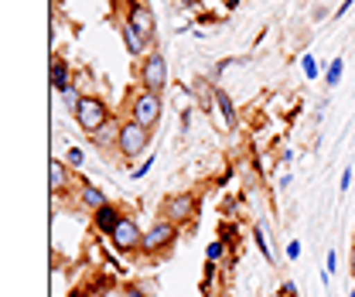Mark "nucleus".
<instances>
[{"label":"nucleus","instance_id":"1a4fd4ad","mask_svg":"<svg viewBox=\"0 0 355 297\" xmlns=\"http://www.w3.org/2000/svg\"><path fill=\"white\" fill-rule=\"evenodd\" d=\"M48 185H51V195H69L72 188H79L76 178H72V168L65 161H51L48 164Z\"/></svg>","mask_w":355,"mask_h":297},{"label":"nucleus","instance_id":"6e6552de","mask_svg":"<svg viewBox=\"0 0 355 297\" xmlns=\"http://www.w3.org/2000/svg\"><path fill=\"white\" fill-rule=\"evenodd\" d=\"M195 212H198V202H195V195H188V192H181V195H168V198H164V205H161V219L175 222L178 229H181V226H188V222H195Z\"/></svg>","mask_w":355,"mask_h":297},{"label":"nucleus","instance_id":"7ed1b4c3","mask_svg":"<svg viewBox=\"0 0 355 297\" xmlns=\"http://www.w3.org/2000/svg\"><path fill=\"white\" fill-rule=\"evenodd\" d=\"M150 137H154V133L147 127H140L137 120H130V117L123 120V127H120V144H116V154L123 158V164L133 161V158H140V154L150 147Z\"/></svg>","mask_w":355,"mask_h":297},{"label":"nucleus","instance_id":"393cba45","mask_svg":"<svg viewBox=\"0 0 355 297\" xmlns=\"http://www.w3.org/2000/svg\"><path fill=\"white\" fill-rule=\"evenodd\" d=\"M123 297H147V294H144V287H137V284H127V287H123Z\"/></svg>","mask_w":355,"mask_h":297},{"label":"nucleus","instance_id":"a211bd4d","mask_svg":"<svg viewBox=\"0 0 355 297\" xmlns=\"http://www.w3.org/2000/svg\"><path fill=\"white\" fill-rule=\"evenodd\" d=\"M62 103H65V110H69V113H76V110H79V103H83V92H79V85L65 89V92H62Z\"/></svg>","mask_w":355,"mask_h":297},{"label":"nucleus","instance_id":"7c9ffc66","mask_svg":"<svg viewBox=\"0 0 355 297\" xmlns=\"http://www.w3.org/2000/svg\"><path fill=\"white\" fill-rule=\"evenodd\" d=\"M178 3H181V7H198L202 0H178Z\"/></svg>","mask_w":355,"mask_h":297},{"label":"nucleus","instance_id":"20e7f679","mask_svg":"<svg viewBox=\"0 0 355 297\" xmlns=\"http://www.w3.org/2000/svg\"><path fill=\"white\" fill-rule=\"evenodd\" d=\"M76 117V124L83 127V133H96V130L103 127V124H110L113 120V113H110V106H106V99L103 96H83V103H79V110L72 113Z\"/></svg>","mask_w":355,"mask_h":297},{"label":"nucleus","instance_id":"f257e3e1","mask_svg":"<svg viewBox=\"0 0 355 297\" xmlns=\"http://www.w3.org/2000/svg\"><path fill=\"white\" fill-rule=\"evenodd\" d=\"M127 117L137 120L140 127L154 130L161 124V117H164V99H161V92H150V89H133L130 96H127Z\"/></svg>","mask_w":355,"mask_h":297},{"label":"nucleus","instance_id":"a878e982","mask_svg":"<svg viewBox=\"0 0 355 297\" xmlns=\"http://www.w3.org/2000/svg\"><path fill=\"white\" fill-rule=\"evenodd\" d=\"M324 266H328V270H324V280H331V270L338 266V256H335V253H328V263H324Z\"/></svg>","mask_w":355,"mask_h":297},{"label":"nucleus","instance_id":"0eeeda50","mask_svg":"<svg viewBox=\"0 0 355 297\" xmlns=\"http://www.w3.org/2000/svg\"><path fill=\"white\" fill-rule=\"evenodd\" d=\"M123 17L133 24V31L154 48V38H157V21H154L150 3H144V0H127V14H123Z\"/></svg>","mask_w":355,"mask_h":297},{"label":"nucleus","instance_id":"c756f323","mask_svg":"<svg viewBox=\"0 0 355 297\" xmlns=\"http://www.w3.org/2000/svg\"><path fill=\"white\" fill-rule=\"evenodd\" d=\"M349 270H352V277H355V243H352V250H349Z\"/></svg>","mask_w":355,"mask_h":297},{"label":"nucleus","instance_id":"423d86ee","mask_svg":"<svg viewBox=\"0 0 355 297\" xmlns=\"http://www.w3.org/2000/svg\"><path fill=\"white\" fill-rule=\"evenodd\" d=\"M110 243H113V250H116V253H123V256L144 253V229L133 222L130 215H123V219H120V226L110 232Z\"/></svg>","mask_w":355,"mask_h":297},{"label":"nucleus","instance_id":"6ab92c4d","mask_svg":"<svg viewBox=\"0 0 355 297\" xmlns=\"http://www.w3.org/2000/svg\"><path fill=\"white\" fill-rule=\"evenodd\" d=\"M225 250H229V246H225L222 239H216V243H209V253H205V260H212V263H219L222 256H225Z\"/></svg>","mask_w":355,"mask_h":297},{"label":"nucleus","instance_id":"ddd939ff","mask_svg":"<svg viewBox=\"0 0 355 297\" xmlns=\"http://www.w3.org/2000/svg\"><path fill=\"white\" fill-rule=\"evenodd\" d=\"M76 85V79H72V69H69V62L62 58V55H55L51 58V89L62 96L65 89H72Z\"/></svg>","mask_w":355,"mask_h":297},{"label":"nucleus","instance_id":"2eb2a0df","mask_svg":"<svg viewBox=\"0 0 355 297\" xmlns=\"http://www.w3.org/2000/svg\"><path fill=\"white\" fill-rule=\"evenodd\" d=\"M212 99H216V106L222 110V120H225V127H236V120H239V117H236V106H232L229 92H225V89H216V92H212Z\"/></svg>","mask_w":355,"mask_h":297},{"label":"nucleus","instance_id":"473e14b6","mask_svg":"<svg viewBox=\"0 0 355 297\" xmlns=\"http://www.w3.org/2000/svg\"><path fill=\"white\" fill-rule=\"evenodd\" d=\"M225 7H229V10H236V7H239V0H225Z\"/></svg>","mask_w":355,"mask_h":297},{"label":"nucleus","instance_id":"f3484780","mask_svg":"<svg viewBox=\"0 0 355 297\" xmlns=\"http://www.w3.org/2000/svg\"><path fill=\"white\" fill-rule=\"evenodd\" d=\"M342 72H345V62H342V58H331V62H328V69H324V83L338 85L342 83Z\"/></svg>","mask_w":355,"mask_h":297},{"label":"nucleus","instance_id":"cd10ccee","mask_svg":"<svg viewBox=\"0 0 355 297\" xmlns=\"http://www.w3.org/2000/svg\"><path fill=\"white\" fill-rule=\"evenodd\" d=\"M287 256L297 260V256H301V243H291V246H287Z\"/></svg>","mask_w":355,"mask_h":297},{"label":"nucleus","instance_id":"f8f14e48","mask_svg":"<svg viewBox=\"0 0 355 297\" xmlns=\"http://www.w3.org/2000/svg\"><path fill=\"white\" fill-rule=\"evenodd\" d=\"M76 195H79V205H83L86 212H99L103 205H110L106 192H103V188H96L92 181H83V185L76 188Z\"/></svg>","mask_w":355,"mask_h":297},{"label":"nucleus","instance_id":"5701e85b","mask_svg":"<svg viewBox=\"0 0 355 297\" xmlns=\"http://www.w3.org/2000/svg\"><path fill=\"white\" fill-rule=\"evenodd\" d=\"M280 297H297V284L294 280H284L280 284Z\"/></svg>","mask_w":355,"mask_h":297},{"label":"nucleus","instance_id":"b1692460","mask_svg":"<svg viewBox=\"0 0 355 297\" xmlns=\"http://www.w3.org/2000/svg\"><path fill=\"white\" fill-rule=\"evenodd\" d=\"M150 168H154V158H150V161H144V164H137V168L130 171V178H144V174H147Z\"/></svg>","mask_w":355,"mask_h":297},{"label":"nucleus","instance_id":"c85d7f7f","mask_svg":"<svg viewBox=\"0 0 355 297\" xmlns=\"http://www.w3.org/2000/svg\"><path fill=\"white\" fill-rule=\"evenodd\" d=\"M355 0H342V3H338V10H335V14H338V17H342V14H345V10H349V7H352Z\"/></svg>","mask_w":355,"mask_h":297},{"label":"nucleus","instance_id":"412c9836","mask_svg":"<svg viewBox=\"0 0 355 297\" xmlns=\"http://www.w3.org/2000/svg\"><path fill=\"white\" fill-rule=\"evenodd\" d=\"M212 280H216V263H212V260H205V277H202V287L209 291V287H212Z\"/></svg>","mask_w":355,"mask_h":297},{"label":"nucleus","instance_id":"2f4dec72","mask_svg":"<svg viewBox=\"0 0 355 297\" xmlns=\"http://www.w3.org/2000/svg\"><path fill=\"white\" fill-rule=\"evenodd\" d=\"M69 297H92V294H89V291H72Z\"/></svg>","mask_w":355,"mask_h":297},{"label":"nucleus","instance_id":"4be33fe9","mask_svg":"<svg viewBox=\"0 0 355 297\" xmlns=\"http://www.w3.org/2000/svg\"><path fill=\"white\" fill-rule=\"evenodd\" d=\"M65 161H69V168L72 171L83 168V151H79V147H69V158H65Z\"/></svg>","mask_w":355,"mask_h":297},{"label":"nucleus","instance_id":"bb28decb","mask_svg":"<svg viewBox=\"0 0 355 297\" xmlns=\"http://www.w3.org/2000/svg\"><path fill=\"white\" fill-rule=\"evenodd\" d=\"M349 185H352V168L342 171V192H349Z\"/></svg>","mask_w":355,"mask_h":297},{"label":"nucleus","instance_id":"f03ea898","mask_svg":"<svg viewBox=\"0 0 355 297\" xmlns=\"http://www.w3.org/2000/svg\"><path fill=\"white\" fill-rule=\"evenodd\" d=\"M137 83H140V89L164 92V85H168V58H164L157 48H150V51L137 62Z\"/></svg>","mask_w":355,"mask_h":297},{"label":"nucleus","instance_id":"9d476101","mask_svg":"<svg viewBox=\"0 0 355 297\" xmlns=\"http://www.w3.org/2000/svg\"><path fill=\"white\" fill-rule=\"evenodd\" d=\"M120 127H123V120L113 117L110 124H103L96 133H89V144H92L96 151H116V144H120Z\"/></svg>","mask_w":355,"mask_h":297},{"label":"nucleus","instance_id":"9b49d317","mask_svg":"<svg viewBox=\"0 0 355 297\" xmlns=\"http://www.w3.org/2000/svg\"><path fill=\"white\" fill-rule=\"evenodd\" d=\"M116 31H120V38H123V44H127V51H130L137 62H140V58L150 51V44H147L140 35H137V31H133V24L127 21V17H120V21H116Z\"/></svg>","mask_w":355,"mask_h":297},{"label":"nucleus","instance_id":"dca6fc26","mask_svg":"<svg viewBox=\"0 0 355 297\" xmlns=\"http://www.w3.org/2000/svg\"><path fill=\"white\" fill-rule=\"evenodd\" d=\"M253 239H257V246H260V253H263L266 263H273V246H270V239H266L263 222H257V226H253Z\"/></svg>","mask_w":355,"mask_h":297},{"label":"nucleus","instance_id":"72a5a7b5","mask_svg":"<svg viewBox=\"0 0 355 297\" xmlns=\"http://www.w3.org/2000/svg\"><path fill=\"white\" fill-rule=\"evenodd\" d=\"M349 297H355V287H352V294H349Z\"/></svg>","mask_w":355,"mask_h":297},{"label":"nucleus","instance_id":"4468645a","mask_svg":"<svg viewBox=\"0 0 355 297\" xmlns=\"http://www.w3.org/2000/svg\"><path fill=\"white\" fill-rule=\"evenodd\" d=\"M120 219H123V212H120L116 205H103L99 212H92V222H96V229H99L103 236H110V232L120 226Z\"/></svg>","mask_w":355,"mask_h":297},{"label":"nucleus","instance_id":"aec40b11","mask_svg":"<svg viewBox=\"0 0 355 297\" xmlns=\"http://www.w3.org/2000/svg\"><path fill=\"white\" fill-rule=\"evenodd\" d=\"M301 69H304V76H308V79H318V76H321V69H318V62H314L311 55L301 58Z\"/></svg>","mask_w":355,"mask_h":297},{"label":"nucleus","instance_id":"39448f33","mask_svg":"<svg viewBox=\"0 0 355 297\" xmlns=\"http://www.w3.org/2000/svg\"><path fill=\"white\" fill-rule=\"evenodd\" d=\"M178 229L175 222H168V219H157L147 232H144V253L147 256H164V253H171L175 250V243H178Z\"/></svg>","mask_w":355,"mask_h":297}]
</instances>
